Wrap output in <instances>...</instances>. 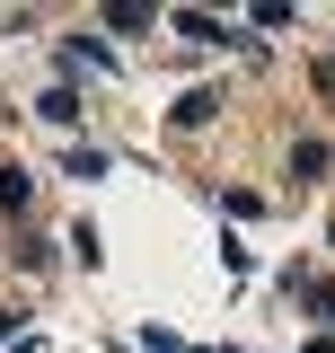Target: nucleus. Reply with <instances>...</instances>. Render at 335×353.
<instances>
[{
	"label": "nucleus",
	"instance_id": "12",
	"mask_svg": "<svg viewBox=\"0 0 335 353\" xmlns=\"http://www.w3.org/2000/svg\"><path fill=\"white\" fill-rule=\"evenodd\" d=\"M203 353H230V345H203Z\"/></svg>",
	"mask_w": 335,
	"mask_h": 353
},
{
	"label": "nucleus",
	"instance_id": "10",
	"mask_svg": "<svg viewBox=\"0 0 335 353\" xmlns=\"http://www.w3.org/2000/svg\"><path fill=\"white\" fill-rule=\"evenodd\" d=\"M132 353H185V345H176V336H159V327H150V336H141V345H132Z\"/></svg>",
	"mask_w": 335,
	"mask_h": 353
},
{
	"label": "nucleus",
	"instance_id": "2",
	"mask_svg": "<svg viewBox=\"0 0 335 353\" xmlns=\"http://www.w3.org/2000/svg\"><path fill=\"white\" fill-rule=\"evenodd\" d=\"M36 115H44V124H80V88H44Z\"/></svg>",
	"mask_w": 335,
	"mask_h": 353
},
{
	"label": "nucleus",
	"instance_id": "9",
	"mask_svg": "<svg viewBox=\"0 0 335 353\" xmlns=\"http://www.w3.org/2000/svg\"><path fill=\"white\" fill-rule=\"evenodd\" d=\"M300 301L318 309V327H327V336H335V283H309V292H300Z\"/></svg>",
	"mask_w": 335,
	"mask_h": 353
},
{
	"label": "nucleus",
	"instance_id": "1",
	"mask_svg": "<svg viewBox=\"0 0 335 353\" xmlns=\"http://www.w3.org/2000/svg\"><path fill=\"white\" fill-rule=\"evenodd\" d=\"M176 36H194V44H247L238 27H221L212 9H176Z\"/></svg>",
	"mask_w": 335,
	"mask_h": 353
},
{
	"label": "nucleus",
	"instance_id": "3",
	"mask_svg": "<svg viewBox=\"0 0 335 353\" xmlns=\"http://www.w3.org/2000/svg\"><path fill=\"white\" fill-rule=\"evenodd\" d=\"M27 194H36V176L9 159V168H0V212H27Z\"/></svg>",
	"mask_w": 335,
	"mask_h": 353
},
{
	"label": "nucleus",
	"instance_id": "8",
	"mask_svg": "<svg viewBox=\"0 0 335 353\" xmlns=\"http://www.w3.org/2000/svg\"><path fill=\"white\" fill-rule=\"evenodd\" d=\"M292 176H327V141H300V150H292Z\"/></svg>",
	"mask_w": 335,
	"mask_h": 353
},
{
	"label": "nucleus",
	"instance_id": "4",
	"mask_svg": "<svg viewBox=\"0 0 335 353\" xmlns=\"http://www.w3.org/2000/svg\"><path fill=\"white\" fill-rule=\"evenodd\" d=\"M212 115H221V88H185L176 97V124H212Z\"/></svg>",
	"mask_w": 335,
	"mask_h": 353
},
{
	"label": "nucleus",
	"instance_id": "5",
	"mask_svg": "<svg viewBox=\"0 0 335 353\" xmlns=\"http://www.w3.org/2000/svg\"><path fill=\"white\" fill-rule=\"evenodd\" d=\"M62 176H106V150H97V141H71V150H62Z\"/></svg>",
	"mask_w": 335,
	"mask_h": 353
},
{
	"label": "nucleus",
	"instance_id": "7",
	"mask_svg": "<svg viewBox=\"0 0 335 353\" xmlns=\"http://www.w3.org/2000/svg\"><path fill=\"white\" fill-rule=\"evenodd\" d=\"M71 62H88V71H115V53H106L97 36H71Z\"/></svg>",
	"mask_w": 335,
	"mask_h": 353
},
{
	"label": "nucleus",
	"instance_id": "6",
	"mask_svg": "<svg viewBox=\"0 0 335 353\" xmlns=\"http://www.w3.org/2000/svg\"><path fill=\"white\" fill-rule=\"evenodd\" d=\"M106 27H115V36H141V27H150V9H141V0H115V9H106Z\"/></svg>",
	"mask_w": 335,
	"mask_h": 353
},
{
	"label": "nucleus",
	"instance_id": "11",
	"mask_svg": "<svg viewBox=\"0 0 335 353\" xmlns=\"http://www.w3.org/2000/svg\"><path fill=\"white\" fill-rule=\"evenodd\" d=\"M9 327H18V309H0V345H9Z\"/></svg>",
	"mask_w": 335,
	"mask_h": 353
}]
</instances>
